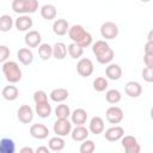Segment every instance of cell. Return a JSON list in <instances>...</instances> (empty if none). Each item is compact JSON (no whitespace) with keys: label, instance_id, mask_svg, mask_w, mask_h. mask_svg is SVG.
<instances>
[{"label":"cell","instance_id":"cell-24","mask_svg":"<svg viewBox=\"0 0 153 153\" xmlns=\"http://www.w3.org/2000/svg\"><path fill=\"white\" fill-rule=\"evenodd\" d=\"M35 111H36V114H37L41 118H47V117H49V116L51 115V105H50L48 102L36 104Z\"/></svg>","mask_w":153,"mask_h":153},{"label":"cell","instance_id":"cell-37","mask_svg":"<svg viewBox=\"0 0 153 153\" xmlns=\"http://www.w3.org/2000/svg\"><path fill=\"white\" fill-rule=\"evenodd\" d=\"M33 100L36 104H39V103H44V102H48V94L42 91V90H38L33 93Z\"/></svg>","mask_w":153,"mask_h":153},{"label":"cell","instance_id":"cell-46","mask_svg":"<svg viewBox=\"0 0 153 153\" xmlns=\"http://www.w3.org/2000/svg\"><path fill=\"white\" fill-rule=\"evenodd\" d=\"M141 1H142V2H149L151 0H141Z\"/></svg>","mask_w":153,"mask_h":153},{"label":"cell","instance_id":"cell-35","mask_svg":"<svg viewBox=\"0 0 153 153\" xmlns=\"http://www.w3.org/2000/svg\"><path fill=\"white\" fill-rule=\"evenodd\" d=\"M94 149H96L94 142L92 140H87V139L82 141V143H81V146L79 148L80 153H92Z\"/></svg>","mask_w":153,"mask_h":153},{"label":"cell","instance_id":"cell-21","mask_svg":"<svg viewBox=\"0 0 153 153\" xmlns=\"http://www.w3.org/2000/svg\"><path fill=\"white\" fill-rule=\"evenodd\" d=\"M68 96H69L68 91H67L66 88H62V87L54 88V90L50 92V94H49L50 99H51L53 102H56V103H62L63 100H66V99L68 98Z\"/></svg>","mask_w":153,"mask_h":153},{"label":"cell","instance_id":"cell-28","mask_svg":"<svg viewBox=\"0 0 153 153\" xmlns=\"http://www.w3.org/2000/svg\"><path fill=\"white\" fill-rule=\"evenodd\" d=\"M38 55L44 61L49 60L53 56V47L48 43H41L38 45Z\"/></svg>","mask_w":153,"mask_h":153},{"label":"cell","instance_id":"cell-7","mask_svg":"<svg viewBox=\"0 0 153 153\" xmlns=\"http://www.w3.org/2000/svg\"><path fill=\"white\" fill-rule=\"evenodd\" d=\"M121 139H122V141H121L122 147L124 148V151L127 153H139L140 152L141 148H140V145H139L136 137H134L131 135H126V136L123 135Z\"/></svg>","mask_w":153,"mask_h":153},{"label":"cell","instance_id":"cell-34","mask_svg":"<svg viewBox=\"0 0 153 153\" xmlns=\"http://www.w3.org/2000/svg\"><path fill=\"white\" fill-rule=\"evenodd\" d=\"M26 0H13L12 1V10L18 14H25Z\"/></svg>","mask_w":153,"mask_h":153},{"label":"cell","instance_id":"cell-9","mask_svg":"<svg viewBox=\"0 0 153 153\" xmlns=\"http://www.w3.org/2000/svg\"><path fill=\"white\" fill-rule=\"evenodd\" d=\"M30 134L32 137L38 139V140H43L47 139L49 135V129L47 126L42 124V123H35L30 127Z\"/></svg>","mask_w":153,"mask_h":153},{"label":"cell","instance_id":"cell-1","mask_svg":"<svg viewBox=\"0 0 153 153\" xmlns=\"http://www.w3.org/2000/svg\"><path fill=\"white\" fill-rule=\"evenodd\" d=\"M68 36L72 42L76 43L81 48H86L92 44V35L85 30V27L80 24H74L68 29Z\"/></svg>","mask_w":153,"mask_h":153},{"label":"cell","instance_id":"cell-4","mask_svg":"<svg viewBox=\"0 0 153 153\" xmlns=\"http://www.w3.org/2000/svg\"><path fill=\"white\" fill-rule=\"evenodd\" d=\"M93 69H94V66H93V62L87 59V57H82L76 63V72L82 78H87L90 76L92 73H93Z\"/></svg>","mask_w":153,"mask_h":153},{"label":"cell","instance_id":"cell-23","mask_svg":"<svg viewBox=\"0 0 153 153\" xmlns=\"http://www.w3.org/2000/svg\"><path fill=\"white\" fill-rule=\"evenodd\" d=\"M109 49H110V45H109L105 41H103V39L96 41V42L92 44V53L96 55V57L103 55V54L106 53Z\"/></svg>","mask_w":153,"mask_h":153},{"label":"cell","instance_id":"cell-3","mask_svg":"<svg viewBox=\"0 0 153 153\" xmlns=\"http://www.w3.org/2000/svg\"><path fill=\"white\" fill-rule=\"evenodd\" d=\"M53 129H54V133L57 136H62L63 137V136L71 134L72 123L68 121V118H56Z\"/></svg>","mask_w":153,"mask_h":153},{"label":"cell","instance_id":"cell-32","mask_svg":"<svg viewBox=\"0 0 153 153\" xmlns=\"http://www.w3.org/2000/svg\"><path fill=\"white\" fill-rule=\"evenodd\" d=\"M55 116H56V118H68L71 116V109H69V106L66 105V104H63V103H61L55 109Z\"/></svg>","mask_w":153,"mask_h":153},{"label":"cell","instance_id":"cell-2","mask_svg":"<svg viewBox=\"0 0 153 153\" xmlns=\"http://www.w3.org/2000/svg\"><path fill=\"white\" fill-rule=\"evenodd\" d=\"M2 73L10 84H16L22 79V69L16 61H5L2 65Z\"/></svg>","mask_w":153,"mask_h":153},{"label":"cell","instance_id":"cell-45","mask_svg":"<svg viewBox=\"0 0 153 153\" xmlns=\"http://www.w3.org/2000/svg\"><path fill=\"white\" fill-rule=\"evenodd\" d=\"M152 35H153V31H149V35H148V41H149V42H153V39H152Z\"/></svg>","mask_w":153,"mask_h":153},{"label":"cell","instance_id":"cell-18","mask_svg":"<svg viewBox=\"0 0 153 153\" xmlns=\"http://www.w3.org/2000/svg\"><path fill=\"white\" fill-rule=\"evenodd\" d=\"M69 24L66 19H56L53 24V31L57 36H63L68 32Z\"/></svg>","mask_w":153,"mask_h":153},{"label":"cell","instance_id":"cell-10","mask_svg":"<svg viewBox=\"0 0 153 153\" xmlns=\"http://www.w3.org/2000/svg\"><path fill=\"white\" fill-rule=\"evenodd\" d=\"M124 135V129L121 127V126H114L109 129L105 130V139L110 142H115V141H118L121 140V137Z\"/></svg>","mask_w":153,"mask_h":153},{"label":"cell","instance_id":"cell-41","mask_svg":"<svg viewBox=\"0 0 153 153\" xmlns=\"http://www.w3.org/2000/svg\"><path fill=\"white\" fill-rule=\"evenodd\" d=\"M143 62L146 67H153V54H145Z\"/></svg>","mask_w":153,"mask_h":153},{"label":"cell","instance_id":"cell-11","mask_svg":"<svg viewBox=\"0 0 153 153\" xmlns=\"http://www.w3.org/2000/svg\"><path fill=\"white\" fill-rule=\"evenodd\" d=\"M24 41H25V44L29 47V48H36L41 44L42 42V36L38 31L36 30H30L29 32H26L25 37H24Z\"/></svg>","mask_w":153,"mask_h":153},{"label":"cell","instance_id":"cell-19","mask_svg":"<svg viewBox=\"0 0 153 153\" xmlns=\"http://www.w3.org/2000/svg\"><path fill=\"white\" fill-rule=\"evenodd\" d=\"M105 75L110 80H118L122 76V68L117 63H110L105 68Z\"/></svg>","mask_w":153,"mask_h":153},{"label":"cell","instance_id":"cell-20","mask_svg":"<svg viewBox=\"0 0 153 153\" xmlns=\"http://www.w3.org/2000/svg\"><path fill=\"white\" fill-rule=\"evenodd\" d=\"M56 14H57L56 7L54 5H51V4H45V5H43L41 7V16L45 20L55 19L56 18Z\"/></svg>","mask_w":153,"mask_h":153},{"label":"cell","instance_id":"cell-42","mask_svg":"<svg viewBox=\"0 0 153 153\" xmlns=\"http://www.w3.org/2000/svg\"><path fill=\"white\" fill-rule=\"evenodd\" d=\"M145 54H153V42L147 41L145 44Z\"/></svg>","mask_w":153,"mask_h":153},{"label":"cell","instance_id":"cell-13","mask_svg":"<svg viewBox=\"0 0 153 153\" xmlns=\"http://www.w3.org/2000/svg\"><path fill=\"white\" fill-rule=\"evenodd\" d=\"M17 59L24 66H29L33 61V53L29 48H20L17 51Z\"/></svg>","mask_w":153,"mask_h":153},{"label":"cell","instance_id":"cell-39","mask_svg":"<svg viewBox=\"0 0 153 153\" xmlns=\"http://www.w3.org/2000/svg\"><path fill=\"white\" fill-rule=\"evenodd\" d=\"M142 78L143 80H146L147 82H152L153 81V67H145L142 69Z\"/></svg>","mask_w":153,"mask_h":153},{"label":"cell","instance_id":"cell-5","mask_svg":"<svg viewBox=\"0 0 153 153\" xmlns=\"http://www.w3.org/2000/svg\"><path fill=\"white\" fill-rule=\"evenodd\" d=\"M100 35L105 39H114L118 35V26L112 22H105L100 26Z\"/></svg>","mask_w":153,"mask_h":153},{"label":"cell","instance_id":"cell-16","mask_svg":"<svg viewBox=\"0 0 153 153\" xmlns=\"http://www.w3.org/2000/svg\"><path fill=\"white\" fill-rule=\"evenodd\" d=\"M71 118H72V123L75 126L85 124L87 121V112H86V110L78 108L71 114Z\"/></svg>","mask_w":153,"mask_h":153},{"label":"cell","instance_id":"cell-22","mask_svg":"<svg viewBox=\"0 0 153 153\" xmlns=\"http://www.w3.org/2000/svg\"><path fill=\"white\" fill-rule=\"evenodd\" d=\"M67 55V45L63 42H56L53 45V56L56 60H63Z\"/></svg>","mask_w":153,"mask_h":153},{"label":"cell","instance_id":"cell-15","mask_svg":"<svg viewBox=\"0 0 153 153\" xmlns=\"http://www.w3.org/2000/svg\"><path fill=\"white\" fill-rule=\"evenodd\" d=\"M14 24H16V27L18 31H27L29 29L32 27L33 22L27 14H22L16 19Z\"/></svg>","mask_w":153,"mask_h":153},{"label":"cell","instance_id":"cell-27","mask_svg":"<svg viewBox=\"0 0 153 153\" xmlns=\"http://www.w3.org/2000/svg\"><path fill=\"white\" fill-rule=\"evenodd\" d=\"M16 145L10 137H4L0 140V153H14Z\"/></svg>","mask_w":153,"mask_h":153},{"label":"cell","instance_id":"cell-6","mask_svg":"<svg viewBox=\"0 0 153 153\" xmlns=\"http://www.w3.org/2000/svg\"><path fill=\"white\" fill-rule=\"evenodd\" d=\"M123 110L120 108V106H110L106 109V112H105V117H106V121L111 124H118L122 122L123 120Z\"/></svg>","mask_w":153,"mask_h":153},{"label":"cell","instance_id":"cell-33","mask_svg":"<svg viewBox=\"0 0 153 153\" xmlns=\"http://www.w3.org/2000/svg\"><path fill=\"white\" fill-rule=\"evenodd\" d=\"M93 88L97 92H103L108 88V79L104 76H98L93 80Z\"/></svg>","mask_w":153,"mask_h":153},{"label":"cell","instance_id":"cell-38","mask_svg":"<svg viewBox=\"0 0 153 153\" xmlns=\"http://www.w3.org/2000/svg\"><path fill=\"white\" fill-rule=\"evenodd\" d=\"M38 10V0H26L25 13H35Z\"/></svg>","mask_w":153,"mask_h":153},{"label":"cell","instance_id":"cell-14","mask_svg":"<svg viewBox=\"0 0 153 153\" xmlns=\"http://www.w3.org/2000/svg\"><path fill=\"white\" fill-rule=\"evenodd\" d=\"M88 131H91L94 135L102 134L104 131V121L102 117L99 116H94L90 120V124H88Z\"/></svg>","mask_w":153,"mask_h":153},{"label":"cell","instance_id":"cell-36","mask_svg":"<svg viewBox=\"0 0 153 153\" xmlns=\"http://www.w3.org/2000/svg\"><path fill=\"white\" fill-rule=\"evenodd\" d=\"M96 59H97L98 63H102V65L109 63V62H111L112 59H114V50L110 48L106 53H104L103 55H100V56H98V57H96Z\"/></svg>","mask_w":153,"mask_h":153},{"label":"cell","instance_id":"cell-31","mask_svg":"<svg viewBox=\"0 0 153 153\" xmlns=\"http://www.w3.org/2000/svg\"><path fill=\"white\" fill-rule=\"evenodd\" d=\"M13 26V19L8 14H4L0 17V31L8 32Z\"/></svg>","mask_w":153,"mask_h":153},{"label":"cell","instance_id":"cell-8","mask_svg":"<svg viewBox=\"0 0 153 153\" xmlns=\"http://www.w3.org/2000/svg\"><path fill=\"white\" fill-rule=\"evenodd\" d=\"M17 117L19 120V122L24 123V124H29L32 120H33V110L31 109L30 105H22L19 106L18 111H17Z\"/></svg>","mask_w":153,"mask_h":153},{"label":"cell","instance_id":"cell-29","mask_svg":"<svg viewBox=\"0 0 153 153\" xmlns=\"http://www.w3.org/2000/svg\"><path fill=\"white\" fill-rule=\"evenodd\" d=\"M67 53L69 54V56H71L72 59L76 60V59H80L81 55L84 54V48H81V47L78 45L76 43L72 42L71 44L67 45Z\"/></svg>","mask_w":153,"mask_h":153},{"label":"cell","instance_id":"cell-43","mask_svg":"<svg viewBox=\"0 0 153 153\" xmlns=\"http://www.w3.org/2000/svg\"><path fill=\"white\" fill-rule=\"evenodd\" d=\"M49 148L48 147H45V146H39L37 149H36V152L37 153H49Z\"/></svg>","mask_w":153,"mask_h":153},{"label":"cell","instance_id":"cell-17","mask_svg":"<svg viewBox=\"0 0 153 153\" xmlns=\"http://www.w3.org/2000/svg\"><path fill=\"white\" fill-rule=\"evenodd\" d=\"M71 135H72V139L76 142H82L84 140H86L88 137V129L85 128L82 124L81 126H76L73 130H71Z\"/></svg>","mask_w":153,"mask_h":153},{"label":"cell","instance_id":"cell-26","mask_svg":"<svg viewBox=\"0 0 153 153\" xmlns=\"http://www.w3.org/2000/svg\"><path fill=\"white\" fill-rule=\"evenodd\" d=\"M2 97L6 99V100H10V102H12V100H16L17 98H18V94H19V91H18V88L16 87V86H13V85H7V86H5L4 88H2Z\"/></svg>","mask_w":153,"mask_h":153},{"label":"cell","instance_id":"cell-12","mask_svg":"<svg viewBox=\"0 0 153 153\" xmlns=\"http://www.w3.org/2000/svg\"><path fill=\"white\" fill-rule=\"evenodd\" d=\"M124 92L130 98H137L142 93V86L137 81H128L124 86Z\"/></svg>","mask_w":153,"mask_h":153},{"label":"cell","instance_id":"cell-44","mask_svg":"<svg viewBox=\"0 0 153 153\" xmlns=\"http://www.w3.org/2000/svg\"><path fill=\"white\" fill-rule=\"evenodd\" d=\"M20 153H33V149L31 147H23L20 149Z\"/></svg>","mask_w":153,"mask_h":153},{"label":"cell","instance_id":"cell-40","mask_svg":"<svg viewBox=\"0 0 153 153\" xmlns=\"http://www.w3.org/2000/svg\"><path fill=\"white\" fill-rule=\"evenodd\" d=\"M10 57V48L7 45H0V62L7 61Z\"/></svg>","mask_w":153,"mask_h":153},{"label":"cell","instance_id":"cell-30","mask_svg":"<svg viewBox=\"0 0 153 153\" xmlns=\"http://www.w3.org/2000/svg\"><path fill=\"white\" fill-rule=\"evenodd\" d=\"M105 99H106V102L110 103V104H117V103L122 99V94H121V92H120L118 90L111 88V90L106 91V93H105Z\"/></svg>","mask_w":153,"mask_h":153},{"label":"cell","instance_id":"cell-25","mask_svg":"<svg viewBox=\"0 0 153 153\" xmlns=\"http://www.w3.org/2000/svg\"><path fill=\"white\" fill-rule=\"evenodd\" d=\"M65 145H66V142H65L63 137L62 136H57V135L54 136V137H51L49 140V142H48L49 149L53 151V152H60V151H62L65 148Z\"/></svg>","mask_w":153,"mask_h":153}]
</instances>
